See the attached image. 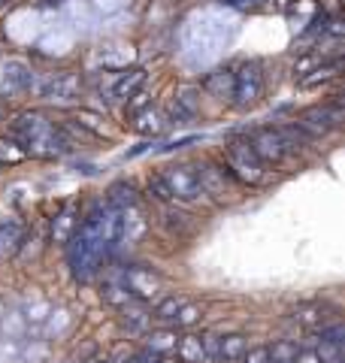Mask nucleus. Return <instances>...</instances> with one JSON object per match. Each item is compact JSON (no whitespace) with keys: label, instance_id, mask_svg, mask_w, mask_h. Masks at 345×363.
Listing matches in <instances>:
<instances>
[{"label":"nucleus","instance_id":"nucleus-25","mask_svg":"<svg viewBox=\"0 0 345 363\" xmlns=\"http://www.w3.org/2000/svg\"><path fill=\"white\" fill-rule=\"evenodd\" d=\"M315 354L321 363H342V345L336 342H327V339H321V345L315 348Z\"/></svg>","mask_w":345,"mask_h":363},{"label":"nucleus","instance_id":"nucleus-28","mask_svg":"<svg viewBox=\"0 0 345 363\" xmlns=\"http://www.w3.org/2000/svg\"><path fill=\"white\" fill-rule=\"evenodd\" d=\"M16 143H6V140H0V161H6V164H18V161H25V149H13Z\"/></svg>","mask_w":345,"mask_h":363},{"label":"nucleus","instance_id":"nucleus-14","mask_svg":"<svg viewBox=\"0 0 345 363\" xmlns=\"http://www.w3.org/2000/svg\"><path fill=\"white\" fill-rule=\"evenodd\" d=\"M76 224L79 221L73 218V206H64L61 212L55 215V221H52V240L67 245V242H70V236L76 233Z\"/></svg>","mask_w":345,"mask_h":363},{"label":"nucleus","instance_id":"nucleus-16","mask_svg":"<svg viewBox=\"0 0 345 363\" xmlns=\"http://www.w3.org/2000/svg\"><path fill=\"white\" fill-rule=\"evenodd\" d=\"M143 82H146V70H143V67H136V70L124 73V76L119 79V82L112 85V94L119 97V100H131V97L136 94V91L143 88Z\"/></svg>","mask_w":345,"mask_h":363},{"label":"nucleus","instance_id":"nucleus-12","mask_svg":"<svg viewBox=\"0 0 345 363\" xmlns=\"http://www.w3.org/2000/svg\"><path fill=\"white\" fill-rule=\"evenodd\" d=\"M176 342H179V336H176V330H170V327H164V330L146 333V348L155 351L158 357L172 354V351H176Z\"/></svg>","mask_w":345,"mask_h":363},{"label":"nucleus","instance_id":"nucleus-17","mask_svg":"<svg viewBox=\"0 0 345 363\" xmlns=\"http://www.w3.org/2000/svg\"><path fill=\"white\" fill-rule=\"evenodd\" d=\"M79 91V76L73 73H61L58 79H52L49 85H43V94H49V97H73Z\"/></svg>","mask_w":345,"mask_h":363},{"label":"nucleus","instance_id":"nucleus-13","mask_svg":"<svg viewBox=\"0 0 345 363\" xmlns=\"http://www.w3.org/2000/svg\"><path fill=\"white\" fill-rule=\"evenodd\" d=\"M31 82H33V76H31V70H28L25 64H18V61L6 64L4 91H9V94H18V91H28V88H31Z\"/></svg>","mask_w":345,"mask_h":363},{"label":"nucleus","instance_id":"nucleus-27","mask_svg":"<svg viewBox=\"0 0 345 363\" xmlns=\"http://www.w3.org/2000/svg\"><path fill=\"white\" fill-rule=\"evenodd\" d=\"M339 70V61H333L327 67H318V70H312L315 76H303V85H315V82H327V79H333Z\"/></svg>","mask_w":345,"mask_h":363},{"label":"nucleus","instance_id":"nucleus-7","mask_svg":"<svg viewBox=\"0 0 345 363\" xmlns=\"http://www.w3.org/2000/svg\"><path fill=\"white\" fill-rule=\"evenodd\" d=\"M197 179H200V191L203 194H212V197H227L230 194V185H234V176L227 173V167H218L212 161H206L197 167Z\"/></svg>","mask_w":345,"mask_h":363},{"label":"nucleus","instance_id":"nucleus-21","mask_svg":"<svg viewBox=\"0 0 345 363\" xmlns=\"http://www.w3.org/2000/svg\"><path fill=\"white\" fill-rule=\"evenodd\" d=\"M294 321L303 324V327H321V324H324V309L315 306V303L297 306V309H294Z\"/></svg>","mask_w":345,"mask_h":363},{"label":"nucleus","instance_id":"nucleus-9","mask_svg":"<svg viewBox=\"0 0 345 363\" xmlns=\"http://www.w3.org/2000/svg\"><path fill=\"white\" fill-rule=\"evenodd\" d=\"M203 88L218 100H234V70H212L203 79Z\"/></svg>","mask_w":345,"mask_h":363},{"label":"nucleus","instance_id":"nucleus-32","mask_svg":"<svg viewBox=\"0 0 345 363\" xmlns=\"http://www.w3.org/2000/svg\"><path fill=\"white\" fill-rule=\"evenodd\" d=\"M321 339H327V342L342 345V324H333V327H327V330H321Z\"/></svg>","mask_w":345,"mask_h":363},{"label":"nucleus","instance_id":"nucleus-26","mask_svg":"<svg viewBox=\"0 0 345 363\" xmlns=\"http://www.w3.org/2000/svg\"><path fill=\"white\" fill-rule=\"evenodd\" d=\"M203 312H200V306H194V303H182V309H179V315H176V327H191L194 321H197Z\"/></svg>","mask_w":345,"mask_h":363},{"label":"nucleus","instance_id":"nucleus-5","mask_svg":"<svg viewBox=\"0 0 345 363\" xmlns=\"http://www.w3.org/2000/svg\"><path fill=\"white\" fill-rule=\"evenodd\" d=\"M121 285L131 291V297L136 303H146L160 291V276L155 269H148V267H124Z\"/></svg>","mask_w":345,"mask_h":363},{"label":"nucleus","instance_id":"nucleus-30","mask_svg":"<svg viewBox=\"0 0 345 363\" xmlns=\"http://www.w3.org/2000/svg\"><path fill=\"white\" fill-rule=\"evenodd\" d=\"M236 363H267V348L258 345V348H246V354L239 357Z\"/></svg>","mask_w":345,"mask_h":363},{"label":"nucleus","instance_id":"nucleus-31","mask_svg":"<svg viewBox=\"0 0 345 363\" xmlns=\"http://www.w3.org/2000/svg\"><path fill=\"white\" fill-rule=\"evenodd\" d=\"M218 4L224 6H234V9H258L263 0H218Z\"/></svg>","mask_w":345,"mask_h":363},{"label":"nucleus","instance_id":"nucleus-33","mask_svg":"<svg viewBox=\"0 0 345 363\" xmlns=\"http://www.w3.org/2000/svg\"><path fill=\"white\" fill-rule=\"evenodd\" d=\"M294 363H321V360H318V354H315V348H297Z\"/></svg>","mask_w":345,"mask_h":363},{"label":"nucleus","instance_id":"nucleus-3","mask_svg":"<svg viewBox=\"0 0 345 363\" xmlns=\"http://www.w3.org/2000/svg\"><path fill=\"white\" fill-rule=\"evenodd\" d=\"M263 94V73L258 61H246L239 70L234 73V104L239 109H246L251 104H258Z\"/></svg>","mask_w":345,"mask_h":363},{"label":"nucleus","instance_id":"nucleus-34","mask_svg":"<svg viewBox=\"0 0 345 363\" xmlns=\"http://www.w3.org/2000/svg\"><path fill=\"white\" fill-rule=\"evenodd\" d=\"M158 363H179V360H172V357H158Z\"/></svg>","mask_w":345,"mask_h":363},{"label":"nucleus","instance_id":"nucleus-24","mask_svg":"<svg viewBox=\"0 0 345 363\" xmlns=\"http://www.w3.org/2000/svg\"><path fill=\"white\" fill-rule=\"evenodd\" d=\"M200 342H203L206 363H221V336H218V333H203Z\"/></svg>","mask_w":345,"mask_h":363},{"label":"nucleus","instance_id":"nucleus-23","mask_svg":"<svg viewBox=\"0 0 345 363\" xmlns=\"http://www.w3.org/2000/svg\"><path fill=\"white\" fill-rule=\"evenodd\" d=\"M179 309H182V300H176V297H164V300L155 306L152 318H155V321H160V324H172V321H176V315H179Z\"/></svg>","mask_w":345,"mask_h":363},{"label":"nucleus","instance_id":"nucleus-2","mask_svg":"<svg viewBox=\"0 0 345 363\" xmlns=\"http://www.w3.org/2000/svg\"><path fill=\"white\" fill-rule=\"evenodd\" d=\"M227 173L234 179H239V182H248V185L261 182L263 164L258 161V155L251 152L248 140H234L227 145Z\"/></svg>","mask_w":345,"mask_h":363},{"label":"nucleus","instance_id":"nucleus-15","mask_svg":"<svg viewBox=\"0 0 345 363\" xmlns=\"http://www.w3.org/2000/svg\"><path fill=\"white\" fill-rule=\"evenodd\" d=\"M100 297L106 300L109 306H115V309H124V306L136 303V300L131 297V291L121 285V276H112L109 281H103V291H100Z\"/></svg>","mask_w":345,"mask_h":363},{"label":"nucleus","instance_id":"nucleus-19","mask_svg":"<svg viewBox=\"0 0 345 363\" xmlns=\"http://www.w3.org/2000/svg\"><path fill=\"white\" fill-rule=\"evenodd\" d=\"M133 128L140 130V133H146V136H148V133L158 136L160 130L167 128V121L160 118V112H158L155 106H148V109H143V112H136V124H133Z\"/></svg>","mask_w":345,"mask_h":363},{"label":"nucleus","instance_id":"nucleus-20","mask_svg":"<svg viewBox=\"0 0 345 363\" xmlns=\"http://www.w3.org/2000/svg\"><path fill=\"white\" fill-rule=\"evenodd\" d=\"M246 336L243 333H230V336H221V360H230V363H236L239 357L246 354Z\"/></svg>","mask_w":345,"mask_h":363},{"label":"nucleus","instance_id":"nucleus-10","mask_svg":"<svg viewBox=\"0 0 345 363\" xmlns=\"http://www.w3.org/2000/svg\"><path fill=\"white\" fill-rule=\"evenodd\" d=\"M109 206L112 209H133V206H140V194H136V188L131 185V182H115V185L109 188Z\"/></svg>","mask_w":345,"mask_h":363},{"label":"nucleus","instance_id":"nucleus-1","mask_svg":"<svg viewBox=\"0 0 345 363\" xmlns=\"http://www.w3.org/2000/svg\"><path fill=\"white\" fill-rule=\"evenodd\" d=\"M16 133L21 136V143H25V152L37 155V157H52V155H61L64 152V140L58 128L52 121H45L43 116L37 112H28V116H21L16 121Z\"/></svg>","mask_w":345,"mask_h":363},{"label":"nucleus","instance_id":"nucleus-18","mask_svg":"<svg viewBox=\"0 0 345 363\" xmlns=\"http://www.w3.org/2000/svg\"><path fill=\"white\" fill-rule=\"evenodd\" d=\"M148 318L152 315H148L140 303H131V306H124L121 309V324L128 327V333H143L148 327Z\"/></svg>","mask_w":345,"mask_h":363},{"label":"nucleus","instance_id":"nucleus-29","mask_svg":"<svg viewBox=\"0 0 345 363\" xmlns=\"http://www.w3.org/2000/svg\"><path fill=\"white\" fill-rule=\"evenodd\" d=\"M148 194H152L155 200H160V203H170V200H172V197H170V191H167V185H164V179H160V176L148 179Z\"/></svg>","mask_w":345,"mask_h":363},{"label":"nucleus","instance_id":"nucleus-11","mask_svg":"<svg viewBox=\"0 0 345 363\" xmlns=\"http://www.w3.org/2000/svg\"><path fill=\"white\" fill-rule=\"evenodd\" d=\"M172 354L179 357V363H206V357H203V342H200L197 333L179 336L176 351H172Z\"/></svg>","mask_w":345,"mask_h":363},{"label":"nucleus","instance_id":"nucleus-6","mask_svg":"<svg viewBox=\"0 0 345 363\" xmlns=\"http://www.w3.org/2000/svg\"><path fill=\"white\" fill-rule=\"evenodd\" d=\"M248 145H251V152L258 155V161L261 164H279L282 157H285V143H282V136L279 130H273V128H261L248 136Z\"/></svg>","mask_w":345,"mask_h":363},{"label":"nucleus","instance_id":"nucleus-22","mask_svg":"<svg viewBox=\"0 0 345 363\" xmlns=\"http://www.w3.org/2000/svg\"><path fill=\"white\" fill-rule=\"evenodd\" d=\"M297 357V345L291 339H279L273 342V348H267V363H294Z\"/></svg>","mask_w":345,"mask_h":363},{"label":"nucleus","instance_id":"nucleus-4","mask_svg":"<svg viewBox=\"0 0 345 363\" xmlns=\"http://www.w3.org/2000/svg\"><path fill=\"white\" fill-rule=\"evenodd\" d=\"M160 179H164V185H167L172 200H197L203 194V191H200V179H197V167H191V164L170 167Z\"/></svg>","mask_w":345,"mask_h":363},{"label":"nucleus","instance_id":"nucleus-8","mask_svg":"<svg viewBox=\"0 0 345 363\" xmlns=\"http://www.w3.org/2000/svg\"><path fill=\"white\" fill-rule=\"evenodd\" d=\"M342 121V109L333 104V106H315V109H309L300 116V121H297V128L300 130H309V133H327L330 128H336V124Z\"/></svg>","mask_w":345,"mask_h":363}]
</instances>
